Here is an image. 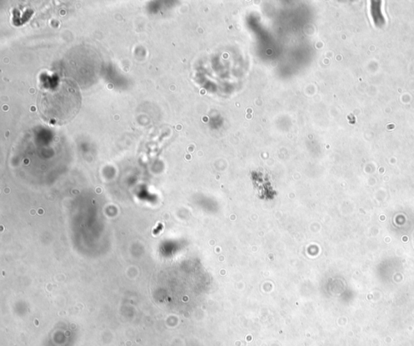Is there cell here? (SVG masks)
<instances>
[{"instance_id": "cell-1", "label": "cell", "mask_w": 414, "mask_h": 346, "mask_svg": "<svg viewBox=\"0 0 414 346\" xmlns=\"http://www.w3.org/2000/svg\"><path fill=\"white\" fill-rule=\"evenodd\" d=\"M81 104V95L78 85L68 79H58L44 88L38 102L45 119L60 125L76 117Z\"/></svg>"}, {"instance_id": "cell-2", "label": "cell", "mask_w": 414, "mask_h": 346, "mask_svg": "<svg viewBox=\"0 0 414 346\" xmlns=\"http://www.w3.org/2000/svg\"><path fill=\"white\" fill-rule=\"evenodd\" d=\"M247 112L248 113H249V112L252 113L253 111H252V109H247Z\"/></svg>"}]
</instances>
